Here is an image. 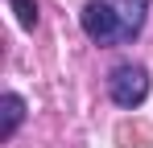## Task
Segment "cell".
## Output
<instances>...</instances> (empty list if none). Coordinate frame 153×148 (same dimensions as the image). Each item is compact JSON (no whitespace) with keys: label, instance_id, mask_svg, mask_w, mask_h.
I'll return each mask as SVG.
<instances>
[{"label":"cell","instance_id":"obj_1","mask_svg":"<svg viewBox=\"0 0 153 148\" xmlns=\"http://www.w3.org/2000/svg\"><path fill=\"white\" fill-rule=\"evenodd\" d=\"M108 95L116 107H141L145 99H149V70L141 66V62H120V66H112L108 74Z\"/></svg>","mask_w":153,"mask_h":148},{"label":"cell","instance_id":"obj_2","mask_svg":"<svg viewBox=\"0 0 153 148\" xmlns=\"http://www.w3.org/2000/svg\"><path fill=\"white\" fill-rule=\"evenodd\" d=\"M79 25H83V33L95 45H124L120 41V21H116V12H112L108 0H87L83 12H79Z\"/></svg>","mask_w":153,"mask_h":148},{"label":"cell","instance_id":"obj_3","mask_svg":"<svg viewBox=\"0 0 153 148\" xmlns=\"http://www.w3.org/2000/svg\"><path fill=\"white\" fill-rule=\"evenodd\" d=\"M116 21H120V41H132L141 29H145V17H149V4L153 0H108Z\"/></svg>","mask_w":153,"mask_h":148},{"label":"cell","instance_id":"obj_4","mask_svg":"<svg viewBox=\"0 0 153 148\" xmlns=\"http://www.w3.org/2000/svg\"><path fill=\"white\" fill-rule=\"evenodd\" d=\"M21 119H25V99L17 95V91H8V95H4V123H0V140H8V136L21 127Z\"/></svg>","mask_w":153,"mask_h":148},{"label":"cell","instance_id":"obj_5","mask_svg":"<svg viewBox=\"0 0 153 148\" xmlns=\"http://www.w3.org/2000/svg\"><path fill=\"white\" fill-rule=\"evenodd\" d=\"M8 4H13L21 29H37V0H8Z\"/></svg>","mask_w":153,"mask_h":148}]
</instances>
